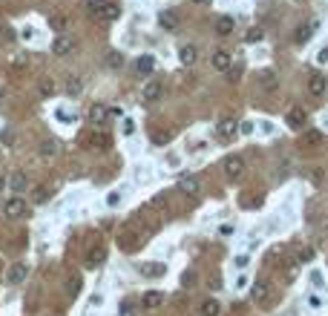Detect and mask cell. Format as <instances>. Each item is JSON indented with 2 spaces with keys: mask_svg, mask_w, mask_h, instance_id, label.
I'll return each mask as SVG.
<instances>
[{
  "mask_svg": "<svg viewBox=\"0 0 328 316\" xmlns=\"http://www.w3.org/2000/svg\"><path fill=\"white\" fill-rule=\"evenodd\" d=\"M9 187H12L18 196H20V193H26V190H29V176H26L24 170H14L12 176H9Z\"/></svg>",
  "mask_w": 328,
  "mask_h": 316,
  "instance_id": "cell-7",
  "label": "cell"
},
{
  "mask_svg": "<svg viewBox=\"0 0 328 316\" xmlns=\"http://www.w3.org/2000/svg\"><path fill=\"white\" fill-rule=\"evenodd\" d=\"M193 3H202V6H204V3H210V0H193Z\"/></svg>",
  "mask_w": 328,
  "mask_h": 316,
  "instance_id": "cell-46",
  "label": "cell"
},
{
  "mask_svg": "<svg viewBox=\"0 0 328 316\" xmlns=\"http://www.w3.org/2000/svg\"><path fill=\"white\" fill-rule=\"evenodd\" d=\"M6 279L12 282V285H20V282L26 279V265H24V262L12 265V268H9V273H6Z\"/></svg>",
  "mask_w": 328,
  "mask_h": 316,
  "instance_id": "cell-19",
  "label": "cell"
},
{
  "mask_svg": "<svg viewBox=\"0 0 328 316\" xmlns=\"http://www.w3.org/2000/svg\"><path fill=\"white\" fill-rule=\"evenodd\" d=\"M158 20H162V26H164V29H170V32H173V29L178 26L176 12H162V17H158Z\"/></svg>",
  "mask_w": 328,
  "mask_h": 316,
  "instance_id": "cell-30",
  "label": "cell"
},
{
  "mask_svg": "<svg viewBox=\"0 0 328 316\" xmlns=\"http://www.w3.org/2000/svg\"><path fill=\"white\" fill-rule=\"evenodd\" d=\"M167 141H170V132H167V129H158V132L152 135V144H158V147H164Z\"/></svg>",
  "mask_w": 328,
  "mask_h": 316,
  "instance_id": "cell-36",
  "label": "cell"
},
{
  "mask_svg": "<svg viewBox=\"0 0 328 316\" xmlns=\"http://www.w3.org/2000/svg\"><path fill=\"white\" fill-rule=\"evenodd\" d=\"M314 32H316V20H308V23H302L296 32H294V43H300V46H302V43H308Z\"/></svg>",
  "mask_w": 328,
  "mask_h": 316,
  "instance_id": "cell-8",
  "label": "cell"
},
{
  "mask_svg": "<svg viewBox=\"0 0 328 316\" xmlns=\"http://www.w3.org/2000/svg\"><path fill=\"white\" fill-rule=\"evenodd\" d=\"M118 245L124 247L127 253H132V250L138 247V236H132V233H121V239H118Z\"/></svg>",
  "mask_w": 328,
  "mask_h": 316,
  "instance_id": "cell-26",
  "label": "cell"
},
{
  "mask_svg": "<svg viewBox=\"0 0 328 316\" xmlns=\"http://www.w3.org/2000/svg\"><path fill=\"white\" fill-rule=\"evenodd\" d=\"M152 72H156V58H152V55H141V58L136 60V75L144 78V75H152Z\"/></svg>",
  "mask_w": 328,
  "mask_h": 316,
  "instance_id": "cell-11",
  "label": "cell"
},
{
  "mask_svg": "<svg viewBox=\"0 0 328 316\" xmlns=\"http://www.w3.org/2000/svg\"><path fill=\"white\" fill-rule=\"evenodd\" d=\"M49 196H52V190L44 187V184H38V187H32V193H29V199H32V204H46Z\"/></svg>",
  "mask_w": 328,
  "mask_h": 316,
  "instance_id": "cell-18",
  "label": "cell"
},
{
  "mask_svg": "<svg viewBox=\"0 0 328 316\" xmlns=\"http://www.w3.org/2000/svg\"><path fill=\"white\" fill-rule=\"evenodd\" d=\"M219 314H222V305L216 299H204L202 302V316H219Z\"/></svg>",
  "mask_w": 328,
  "mask_h": 316,
  "instance_id": "cell-24",
  "label": "cell"
},
{
  "mask_svg": "<svg viewBox=\"0 0 328 316\" xmlns=\"http://www.w3.org/2000/svg\"><path fill=\"white\" fill-rule=\"evenodd\" d=\"M40 92H44V95H52V92H55L52 81H44V83H40Z\"/></svg>",
  "mask_w": 328,
  "mask_h": 316,
  "instance_id": "cell-38",
  "label": "cell"
},
{
  "mask_svg": "<svg viewBox=\"0 0 328 316\" xmlns=\"http://www.w3.org/2000/svg\"><path fill=\"white\" fill-rule=\"evenodd\" d=\"M326 78H322V75H320V72H316V75H311V81H308V92L314 95V98H320V95H326Z\"/></svg>",
  "mask_w": 328,
  "mask_h": 316,
  "instance_id": "cell-14",
  "label": "cell"
},
{
  "mask_svg": "<svg viewBox=\"0 0 328 316\" xmlns=\"http://www.w3.org/2000/svg\"><path fill=\"white\" fill-rule=\"evenodd\" d=\"M305 121H308V112L300 109V106H294L291 112H288V127H291V129H302Z\"/></svg>",
  "mask_w": 328,
  "mask_h": 316,
  "instance_id": "cell-12",
  "label": "cell"
},
{
  "mask_svg": "<svg viewBox=\"0 0 328 316\" xmlns=\"http://www.w3.org/2000/svg\"><path fill=\"white\" fill-rule=\"evenodd\" d=\"M72 52H75V40H72L70 35L55 37V43H52V55H55V58H66V55H72Z\"/></svg>",
  "mask_w": 328,
  "mask_h": 316,
  "instance_id": "cell-2",
  "label": "cell"
},
{
  "mask_svg": "<svg viewBox=\"0 0 328 316\" xmlns=\"http://www.w3.org/2000/svg\"><path fill=\"white\" fill-rule=\"evenodd\" d=\"M262 37H265V32H262L259 26H250V29L245 32V43H259Z\"/></svg>",
  "mask_w": 328,
  "mask_h": 316,
  "instance_id": "cell-31",
  "label": "cell"
},
{
  "mask_svg": "<svg viewBox=\"0 0 328 316\" xmlns=\"http://www.w3.org/2000/svg\"><path fill=\"white\" fill-rule=\"evenodd\" d=\"M262 83H265V86H276V78H274V75H268V72H265V75H262Z\"/></svg>",
  "mask_w": 328,
  "mask_h": 316,
  "instance_id": "cell-40",
  "label": "cell"
},
{
  "mask_svg": "<svg viewBox=\"0 0 328 316\" xmlns=\"http://www.w3.org/2000/svg\"><path fill=\"white\" fill-rule=\"evenodd\" d=\"M104 63L110 66V69H121V66H124V55L112 49V52H106V55H104Z\"/></svg>",
  "mask_w": 328,
  "mask_h": 316,
  "instance_id": "cell-22",
  "label": "cell"
},
{
  "mask_svg": "<svg viewBox=\"0 0 328 316\" xmlns=\"http://www.w3.org/2000/svg\"><path fill=\"white\" fill-rule=\"evenodd\" d=\"M320 63H328V49H322V52H320Z\"/></svg>",
  "mask_w": 328,
  "mask_h": 316,
  "instance_id": "cell-44",
  "label": "cell"
},
{
  "mask_svg": "<svg viewBox=\"0 0 328 316\" xmlns=\"http://www.w3.org/2000/svg\"><path fill=\"white\" fill-rule=\"evenodd\" d=\"M322 144V132L320 129H308L302 135V147H320Z\"/></svg>",
  "mask_w": 328,
  "mask_h": 316,
  "instance_id": "cell-23",
  "label": "cell"
},
{
  "mask_svg": "<svg viewBox=\"0 0 328 316\" xmlns=\"http://www.w3.org/2000/svg\"><path fill=\"white\" fill-rule=\"evenodd\" d=\"M0 141H3V144H14V135H12V132H3V135H0Z\"/></svg>",
  "mask_w": 328,
  "mask_h": 316,
  "instance_id": "cell-42",
  "label": "cell"
},
{
  "mask_svg": "<svg viewBox=\"0 0 328 316\" xmlns=\"http://www.w3.org/2000/svg\"><path fill=\"white\" fill-rule=\"evenodd\" d=\"M196 58H199V52H196V46H182L178 49V60H182V63H184V66H193V63H196Z\"/></svg>",
  "mask_w": 328,
  "mask_h": 316,
  "instance_id": "cell-20",
  "label": "cell"
},
{
  "mask_svg": "<svg viewBox=\"0 0 328 316\" xmlns=\"http://www.w3.org/2000/svg\"><path fill=\"white\" fill-rule=\"evenodd\" d=\"M3 101H6V89H3V86H0V104H3Z\"/></svg>",
  "mask_w": 328,
  "mask_h": 316,
  "instance_id": "cell-45",
  "label": "cell"
},
{
  "mask_svg": "<svg viewBox=\"0 0 328 316\" xmlns=\"http://www.w3.org/2000/svg\"><path fill=\"white\" fill-rule=\"evenodd\" d=\"M106 118H110V109L101 104H95L92 109H90V124H95V127H101V124H106Z\"/></svg>",
  "mask_w": 328,
  "mask_h": 316,
  "instance_id": "cell-16",
  "label": "cell"
},
{
  "mask_svg": "<svg viewBox=\"0 0 328 316\" xmlns=\"http://www.w3.org/2000/svg\"><path fill=\"white\" fill-rule=\"evenodd\" d=\"M210 63H213V69H216V72H228L230 66H234V58H230V52L219 49V52H213Z\"/></svg>",
  "mask_w": 328,
  "mask_h": 316,
  "instance_id": "cell-6",
  "label": "cell"
},
{
  "mask_svg": "<svg viewBox=\"0 0 328 316\" xmlns=\"http://www.w3.org/2000/svg\"><path fill=\"white\" fill-rule=\"evenodd\" d=\"M81 89H84V83L78 81V78H70V81H66V95H70V98H78Z\"/></svg>",
  "mask_w": 328,
  "mask_h": 316,
  "instance_id": "cell-32",
  "label": "cell"
},
{
  "mask_svg": "<svg viewBox=\"0 0 328 316\" xmlns=\"http://www.w3.org/2000/svg\"><path fill=\"white\" fill-rule=\"evenodd\" d=\"M178 190H182L184 196H199V178H196V176L178 178Z\"/></svg>",
  "mask_w": 328,
  "mask_h": 316,
  "instance_id": "cell-13",
  "label": "cell"
},
{
  "mask_svg": "<svg viewBox=\"0 0 328 316\" xmlns=\"http://www.w3.org/2000/svg\"><path fill=\"white\" fill-rule=\"evenodd\" d=\"M55 152H58V144H55L52 138H46L44 144H40V155H44V158H52Z\"/></svg>",
  "mask_w": 328,
  "mask_h": 316,
  "instance_id": "cell-33",
  "label": "cell"
},
{
  "mask_svg": "<svg viewBox=\"0 0 328 316\" xmlns=\"http://www.w3.org/2000/svg\"><path fill=\"white\" fill-rule=\"evenodd\" d=\"M49 23H52V29H55V32H64V29H66V23H70V20H66L64 14H58V17H52Z\"/></svg>",
  "mask_w": 328,
  "mask_h": 316,
  "instance_id": "cell-35",
  "label": "cell"
},
{
  "mask_svg": "<svg viewBox=\"0 0 328 316\" xmlns=\"http://www.w3.org/2000/svg\"><path fill=\"white\" fill-rule=\"evenodd\" d=\"M81 288H84V279H81V276H70V282H66V296H70V299H75V296L81 293Z\"/></svg>",
  "mask_w": 328,
  "mask_h": 316,
  "instance_id": "cell-25",
  "label": "cell"
},
{
  "mask_svg": "<svg viewBox=\"0 0 328 316\" xmlns=\"http://www.w3.org/2000/svg\"><path fill=\"white\" fill-rule=\"evenodd\" d=\"M3 37H9V40H12V32H9V29H3V26H0V40H3Z\"/></svg>",
  "mask_w": 328,
  "mask_h": 316,
  "instance_id": "cell-43",
  "label": "cell"
},
{
  "mask_svg": "<svg viewBox=\"0 0 328 316\" xmlns=\"http://www.w3.org/2000/svg\"><path fill=\"white\" fill-rule=\"evenodd\" d=\"M242 173H245V158H242V155H228V158H224V176L239 178Z\"/></svg>",
  "mask_w": 328,
  "mask_h": 316,
  "instance_id": "cell-3",
  "label": "cell"
},
{
  "mask_svg": "<svg viewBox=\"0 0 328 316\" xmlns=\"http://www.w3.org/2000/svg\"><path fill=\"white\" fill-rule=\"evenodd\" d=\"M26 210H29V201H26L24 196H14V199H9L3 204V216H6V219H24Z\"/></svg>",
  "mask_w": 328,
  "mask_h": 316,
  "instance_id": "cell-1",
  "label": "cell"
},
{
  "mask_svg": "<svg viewBox=\"0 0 328 316\" xmlns=\"http://www.w3.org/2000/svg\"><path fill=\"white\" fill-rule=\"evenodd\" d=\"M104 259H106V250L101 245L90 247V253H86V268H101V265H104Z\"/></svg>",
  "mask_w": 328,
  "mask_h": 316,
  "instance_id": "cell-10",
  "label": "cell"
},
{
  "mask_svg": "<svg viewBox=\"0 0 328 316\" xmlns=\"http://www.w3.org/2000/svg\"><path fill=\"white\" fill-rule=\"evenodd\" d=\"M84 147H90V150H110V147H112V138L104 135V132H92V135L84 138Z\"/></svg>",
  "mask_w": 328,
  "mask_h": 316,
  "instance_id": "cell-4",
  "label": "cell"
},
{
  "mask_svg": "<svg viewBox=\"0 0 328 316\" xmlns=\"http://www.w3.org/2000/svg\"><path fill=\"white\" fill-rule=\"evenodd\" d=\"M250 296H254L256 302H265V299H268V282H256L254 291H250Z\"/></svg>",
  "mask_w": 328,
  "mask_h": 316,
  "instance_id": "cell-27",
  "label": "cell"
},
{
  "mask_svg": "<svg viewBox=\"0 0 328 316\" xmlns=\"http://www.w3.org/2000/svg\"><path fill=\"white\" fill-rule=\"evenodd\" d=\"M104 6H106V0H86V12L92 14V17H101Z\"/></svg>",
  "mask_w": 328,
  "mask_h": 316,
  "instance_id": "cell-29",
  "label": "cell"
},
{
  "mask_svg": "<svg viewBox=\"0 0 328 316\" xmlns=\"http://www.w3.org/2000/svg\"><path fill=\"white\" fill-rule=\"evenodd\" d=\"M224 75H228V81H230V83H236L239 78H242V66H239V63H234V66L224 72Z\"/></svg>",
  "mask_w": 328,
  "mask_h": 316,
  "instance_id": "cell-34",
  "label": "cell"
},
{
  "mask_svg": "<svg viewBox=\"0 0 328 316\" xmlns=\"http://www.w3.org/2000/svg\"><path fill=\"white\" fill-rule=\"evenodd\" d=\"M234 26H236V20H234V17H230V14H222V17L216 20V35L228 37L230 32H234Z\"/></svg>",
  "mask_w": 328,
  "mask_h": 316,
  "instance_id": "cell-17",
  "label": "cell"
},
{
  "mask_svg": "<svg viewBox=\"0 0 328 316\" xmlns=\"http://www.w3.org/2000/svg\"><path fill=\"white\" fill-rule=\"evenodd\" d=\"M236 132H239V124H236V118H222V121H219V124H216V135H219V138H234Z\"/></svg>",
  "mask_w": 328,
  "mask_h": 316,
  "instance_id": "cell-5",
  "label": "cell"
},
{
  "mask_svg": "<svg viewBox=\"0 0 328 316\" xmlns=\"http://www.w3.org/2000/svg\"><path fill=\"white\" fill-rule=\"evenodd\" d=\"M118 14H121V6H118L116 0H106L104 12H101V20H118Z\"/></svg>",
  "mask_w": 328,
  "mask_h": 316,
  "instance_id": "cell-21",
  "label": "cell"
},
{
  "mask_svg": "<svg viewBox=\"0 0 328 316\" xmlns=\"http://www.w3.org/2000/svg\"><path fill=\"white\" fill-rule=\"evenodd\" d=\"M239 132H242V135H250V132H254V124H250V121H245V124L239 127Z\"/></svg>",
  "mask_w": 328,
  "mask_h": 316,
  "instance_id": "cell-39",
  "label": "cell"
},
{
  "mask_svg": "<svg viewBox=\"0 0 328 316\" xmlns=\"http://www.w3.org/2000/svg\"><path fill=\"white\" fill-rule=\"evenodd\" d=\"M164 95V86H162V81H152V83H147L144 86V101L147 104H152V101H158Z\"/></svg>",
  "mask_w": 328,
  "mask_h": 316,
  "instance_id": "cell-15",
  "label": "cell"
},
{
  "mask_svg": "<svg viewBox=\"0 0 328 316\" xmlns=\"http://www.w3.org/2000/svg\"><path fill=\"white\" fill-rule=\"evenodd\" d=\"M300 259H302V262H311V259H314V247H302Z\"/></svg>",
  "mask_w": 328,
  "mask_h": 316,
  "instance_id": "cell-37",
  "label": "cell"
},
{
  "mask_svg": "<svg viewBox=\"0 0 328 316\" xmlns=\"http://www.w3.org/2000/svg\"><path fill=\"white\" fill-rule=\"evenodd\" d=\"M141 305H144L147 311H156V308L164 305V293L162 291H147L144 296H141Z\"/></svg>",
  "mask_w": 328,
  "mask_h": 316,
  "instance_id": "cell-9",
  "label": "cell"
},
{
  "mask_svg": "<svg viewBox=\"0 0 328 316\" xmlns=\"http://www.w3.org/2000/svg\"><path fill=\"white\" fill-rule=\"evenodd\" d=\"M118 201H121V196H118V193H110V199H106V204H110V207H116Z\"/></svg>",
  "mask_w": 328,
  "mask_h": 316,
  "instance_id": "cell-41",
  "label": "cell"
},
{
  "mask_svg": "<svg viewBox=\"0 0 328 316\" xmlns=\"http://www.w3.org/2000/svg\"><path fill=\"white\" fill-rule=\"evenodd\" d=\"M141 273H144V276H162V273H164V265H162V262H150V265H141Z\"/></svg>",
  "mask_w": 328,
  "mask_h": 316,
  "instance_id": "cell-28",
  "label": "cell"
}]
</instances>
